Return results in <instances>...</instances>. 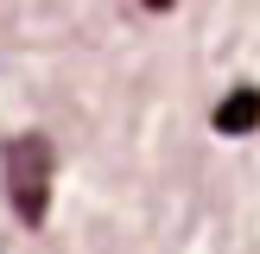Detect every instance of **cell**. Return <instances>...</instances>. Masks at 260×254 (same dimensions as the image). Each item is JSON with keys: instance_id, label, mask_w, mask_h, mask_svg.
<instances>
[{"instance_id": "cell-1", "label": "cell", "mask_w": 260, "mask_h": 254, "mask_svg": "<svg viewBox=\"0 0 260 254\" xmlns=\"http://www.w3.org/2000/svg\"><path fill=\"white\" fill-rule=\"evenodd\" d=\"M0 178H7L13 216H19L25 229H38L45 210H51V140H45V134L7 140V152H0Z\"/></svg>"}, {"instance_id": "cell-2", "label": "cell", "mask_w": 260, "mask_h": 254, "mask_svg": "<svg viewBox=\"0 0 260 254\" xmlns=\"http://www.w3.org/2000/svg\"><path fill=\"white\" fill-rule=\"evenodd\" d=\"M260 127V89L254 83H241V89H229L222 102H216V134H254Z\"/></svg>"}]
</instances>
